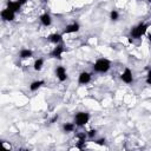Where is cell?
I'll use <instances>...</instances> for the list:
<instances>
[{
  "label": "cell",
  "mask_w": 151,
  "mask_h": 151,
  "mask_svg": "<svg viewBox=\"0 0 151 151\" xmlns=\"http://www.w3.org/2000/svg\"><path fill=\"white\" fill-rule=\"evenodd\" d=\"M77 137H78V143L76 144V146H77L78 149H80V150H81V149L84 147L85 139H86V137H87V136H86V133H79Z\"/></svg>",
  "instance_id": "4fadbf2b"
},
{
  "label": "cell",
  "mask_w": 151,
  "mask_h": 151,
  "mask_svg": "<svg viewBox=\"0 0 151 151\" xmlns=\"http://www.w3.org/2000/svg\"><path fill=\"white\" fill-rule=\"evenodd\" d=\"M120 79H122L124 83H126V84H131V83L133 81L132 72H131V70H130L129 67H126V68L124 70V72H123L122 76H120Z\"/></svg>",
  "instance_id": "5b68a950"
},
{
  "label": "cell",
  "mask_w": 151,
  "mask_h": 151,
  "mask_svg": "<svg viewBox=\"0 0 151 151\" xmlns=\"http://www.w3.org/2000/svg\"><path fill=\"white\" fill-rule=\"evenodd\" d=\"M0 17L5 21H13L14 18H15V13L13 11H11L9 8H5L0 12Z\"/></svg>",
  "instance_id": "277c9868"
},
{
  "label": "cell",
  "mask_w": 151,
  "mask_h": 151,
  "mask_svg": "<svg viewBox=\"0 0 151 151\" xmlns=\"http://www.w3.org/2000/svg\"><path fill=\"white\" fill-rule=\"evenodd\" d=\"M48 40L51 41V42H53V44H59L61 40H63V35L61 34H59V33H52V34H50L48 35Z\"/></svg>",
  "instance_id": "7c38bea8"
},
{
  "label": "cell",
  "mask_w": 151,
  "mask_h": 151,
  "mask_svg": "<svg viewBox=\"0 0 151 151\" xmlns=\"http://www.w3.org/2000/svg\"><path fill=\"white\" fill-rule=\"evenodd\" d=\"M0 150H5V151L7 150V149L4 146V142H2V140H0Z\"/></svg>",
  "instance_id": "44dd1931"
},
{
  "label": "cell",
  "mask_w": 151,
  "mask_h": 151,
  "mask_svg": "<svg viewBox=\"0 0 151 151\" xmlns=\"http://www.w3.org/2000/svg\"><path fill=\"white\" fill-rule=\"evenodd\" d=\"M80 29V25L78 22H73L71 25H67L64 29V34H70V33H76Z\"/></svg>",
  "instance_id": "ba28073f"
},
{
  "label": "cell",
  "mask_w": 151,
  "mask_h": 151,
  "mask_svg": "<svg viewBox=\"0 0 151 151\" xmlns=\"http://www.w3.org/2000/svg\"><path fill=\"white\" fill-rule=\"evenodd\" d=\"M63 129H64L65 132H72L74 130V124L73 123H65Z\"/></svg>",
  "instance_id": "e0dca14e"
},
{
  "label": "cell",
  "mask_w": 151,
  "mask_h": 151,
  "mask_svg": "<svg viewBox=\"0 0 151 151\" xmlns=\"http://www.w3.org/2000/svg\"><path fill=\"white\" fill-rule=\"evenodd\" d=\"M7 8H9L11 11H13L14 13H17V12L20 11L21 5H20L18 1H8V2H7Z\"/></svg>",
  "instance_id": "30bf717a"
},
{
  "label": "cell",
  "mask_w": 151,
  "mask_h": 151,
  "mask_svg": "<svg viewBox=\"0 0 151 151\" xmlns=\"http://www.w3.org/2000/svg\"><path fill=\"white\" fill-rule=\"evenodd\" d=\"M17 1H18V2H19L21 6H22V5H25V4L27 2V0H17Z\"/></svg>",
  "instance_id": "7402d4cb"
},
{
  "label": "cell",
  "mask_w": 151,
  "mask_h": 151,
  "mask_svg": "<svg viewBox=\"0 0 151 151\" xmlns=\"http://www.w3.org/2000/svg\"><path fill=\"white\" fill-rule=\"evenodd\" d=\"M33 55V52L31 51V50H28V48H22L20 52H19V57L21 58V59H28V58H31Z\"/></svg>",
  "instance_id": "5bb4252c"
},
{
  "label": "cell",
  "mask_w": 151,
  "mask_h": 151,
  "mask_svg": "<svg viewBox=\"0 0 151 151\" xmlns=\"http://www.w3.org/2000/svg\"><path fill=\"white\" fill-rule=\"evenodd\" d=\"M42 66H44V59H41V58L37 59V60L34 61V64H33V68H34L35 71H40V70L42 68Z\"/></svg>",
  "instance_id": "2e32d148"
},
{
  "label": "cell",
  "mask_w": 151,
  "mask_h": 151,
  "mask_svg": "<svg viewBox=\"0 0 151 151\" xmlns=\"http://www.w3.org/2000/svg\"><path fill=\"white\" fill-rule=\"evenodd\" d=\"M44 84H45L44 80H35V81H33V83L29 85V90H31L32 92H34V91H37L38 88H40Z\"/></svg>",
  "instance_id": "9a60e30c"
},
{
  "label": "cell",
  "mask_w": 151,
  "mask_h": 151,
  "mask_svg": "<svg viewBox=\"0 0 151 151\" xmlns=\"http://www.w3.org/2000/svg\"><path fill=\"white\" fill-rule=\"evenodd\" d=\"M147 28H149V24L140 22L139 25H137L136 27H133L131 29V37L132 38H136V39H139L142 35H144L146 33Z\"/></svg>",
  "instance_id": "7a4b0ae2"
},
{
  "label": "cell",
  "mask_w": 151,
  "mask_h": 151,
  "mask_svg": "<svg viewBox=\"0 0 151 151\" xmlns=\"http://www.w3.org/2000/svg\"><path fill=\"white\" fill-rule=\"evenodd\" d=\"M91 81V74L88 73V72H81L80 74H79V77H78V83L80 84V85H85V84H87V83H90Z\"/></svg>",
  "instance_id": "9c48e42d"
},
{
  "label": "cell",
  "mask_w": 151,
  "mask_h": 151,
  "mask_svg": "<svg viewBox=\"0 0 151 151\" xmlns=\"http://www.w3.org/2000/svg\"><path fill=\"white\" fill-rule=\"evenodd\" d=\"M90 120V114L87 112H78L74 116V123L77 126H84Z\"/></svg>",
  "instance_id": "3957f363"
},
{
  "label": "cell",
  "mask_w": 151,
  "mask_h": 151,
  "mask_svg": "<svg viewBox=\"0 0 151 151\" xmlns=\"http://www.w3.org/2000/svg\"><path fill=\"white\" fill-rule=\"evenodd\" d=\"M64 52V46L60 45V44H57V46L52 50V52L50 53V55L52 58H58V59H61V54Z\"/></svg>",
  "instance_id": "52a82bcc"
},
{
  "label": "cell",
  "mask_w": 151,
  "mask_h": 151,
  "mask_svg": "<svg viewBox=\"0 0 151 151\" xmlns=\"http://www.w3.org/2000/svg\"><path fill=\"white\" fill-rule=\"evenodd\" d=\"M110 18H111L112 21H116V20L119 19V13H118L116 9H112L111 13H110Z\"/></svg>",
  "instance_id": "ac0fdd59"
},
{
  "label": "cell",
  "mask_w": 151,
  "mask_h": 151,
  "mask_svg": "<svg viewBox=\"0 0 151 151\" xmlns=\"http://www.w3.org/2000/svg\"><path fill=\"white\" fill-rule=\"evenodd\" d=\"M110 67H111V63L109 59L105 58H99L93 64V71L98 73H106L110 70Z\"/></svg>",
  "instance_id": "6da1fadb"
},
{
  "label": "cell",
  "mask_w": 151,
  "mask_h": 151,
  "mask_svg": "<svg viewBox=\"0 0 151 151\" xmlns=\"http://www.w3.org/2000/svg\"><path fill=\"white\" fill-rule=\"evenodd\" d=\"M96 134H97V130H94V129H92V130H88V131L86 132V136H87L88 138H93Z\"/></svg>",
  "instance_id": "d6986e66"
},
{
  "label": "cell",
  "mask_w": 151,
  "mask_h": 151,
  "mask_svg": "<svg viewBox=\"0 0 151 151\" xmlns=\"http://www.w3.org/2000/svg\"><path fill=\"white\" fill-rule=\"evenodd\" d=\"M40 21L44 26H50L52 24V19H51V15L48 13H44L40 15Z\"/></svg>",
  "instance_id": "8fae6325"
},
{
  "label": "cell",
  "mask_w": 151,
  "mask_h": 151,
  "mask_svg": "<svg viewBox=\"0 0 151 151\" xmlns=\"http://www.w3.org/2000/svg\"><path fill=\"white\" fill-rule=\"evenodd\" d=\"M55 76L59 79V81H65L67 79V73L64 66H58L55 68Z\"/></svg>",
  "instance_id": "8992f818"
},
{
  "label": "cell",
  "mask_w": 151,
  "mask_h": 151,
  "mask_svg": "<svg viewBox=\"0 0 151 151\" xmlns=\"http://www.w3.org/2000/svg\"><path fill=\"white\" fill-rule=\"evenodd\" d=\"M55 120H58V114H55V116H54V117L51 119V123H54Z\"/></svg>",
  "instance_id": "603a6c76"
},
{
  "label": "cell",
  "mask_w": 151,
  "mask_h": 151,
  "mask_svg": "<svg viewBox=\"0 0 151 151\" xmlns=\"http://www.w3.org/2000/svg\"><path fill=\"white\" fill-rule=\"evenodd\" d=\"M94 143L98 144V145H104V144H105V138H99V139H97Z\"/></svg>",
  "instance_id": "ffe728a7"
}]
</instances>
